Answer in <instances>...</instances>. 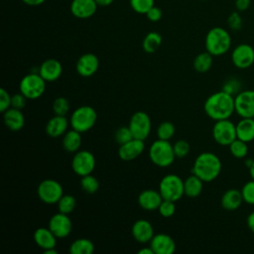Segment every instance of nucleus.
<instances>
[{
  "instance_id": "nucleus-46",
  "label": "nucleus",
  "mask_w": 254,
  "mask_h": 254,
  "mask_svg": "<svg viewBox=\"0 0 254 254\" xmlns=\"http://www.w3.org/2000/svg\"><path fill=\"white\" fill-rule=\"evenodd\" d=\"M251 0H235V8L239 12H243L249 8Z\"/></svg>"
},
{
  "instance_id": "nucleus-34",
  "label": "nucleus",
  "mask_w": 254,
  "mask_h": 254,
  "mask_svg": "<svg viewBox=\"0 0 254 254\" xmlns=\"http://www.w3.org/2000/svg\"><path fill=\"white\" fill-rule=\"evenodd\" d=\"M228 147H229V151H230L231 155L237 159L245 158L248 153L247 142L242 141L238 138H236Z\"/></svg>"
},
{
  "instance_id": "nucleus-43",
  "label": "nucleus",
  "mask_w": 254,
  "mask_h": 254,
  "mask_svg": "<svg viewBox=\"0 0 254 254\" xmlns=\"http://www.w3.org/2000/svg\"><path fill=\"white\" fill-rule=\"evenodd\" d=\"M10 107H11V95L4 87H1L0 88V111L3 113Z\"/></svg>"
},
{
  "instance_id": "nucleus-3",
  "label": "nucleus",
  "mask_w": 254,
  "mask_h": 254,
  "mask_svg": "<svg viewBox=\"0 0 254 254\" xmlns=\"http://www.w3.org/2000/svg\"><path fill=\"white\" fill-rule=\"evenodd\" d=\"M205 50L213 57L222 56L231 47V37L227 30L221 27L211 28L205 36Z\"/></svg>"
},
{
  "instance_id": "nucleus-38",
  "label": "nucleus",
  "mask_w": 254,
  "mask_h": 254,
  "mask_svg": "<svg viewBox=\"0 0 254 254\" xmlns=\"http://www.w3.org/2000/svg\"><path fill=\"white\" fill-rule=\"evenodd\" d=\"M158 211H159L160 215L165 218L172 217L176 212V201L169 200V199H163L158 208Z\"/></svg>"
},
{
  "instance_id": "nucleus-45",
  "label": "nucleus",
  "mask_w": 254,
  "mask_h": 254,
  "mask_svg": "<svg viewBox=\"0 0 254 254\" xmlns=\"http://www.w3.org/2000/svg\"><path fill=\"white\" fill-rule=\"evenodd\" d=\"M145 15H146V17H147V19L149 21H151V22H158V21L161 20L163 13H162V10L159 7H156L154 5L152 8H150L147 11V13Z\"/></svg>"
},
{
  "instance_id": "nucleus-16",
  "label": "nucleus",
  "mask_w": 254,
  "mask_h": 254,
  "mask_svg": "<svg viewBox=\"0 0 254 254\" xmlns=\"http://www.w3.org/2000/svg\"><path fill=\"white\" fill-rule=\"evenodd\" d=\"M145 143L143 140L133 138L130 141L119 145L118 156L122 161L130 162L137 159L144 151Z\"/></svg>"
},
{
  "instance_id": "nucleus-50",
  "label": "nucleus",
  "mask_w": 254,
  "mask_h": 254,
  "mask_svg": "<svg viewBox=\"0 0 254 254\" xmlns=\"http://www.w3.org/2000/svg\"><path fill=\"white\" fill-rule=\"evenodd\" d=\"M97 5L98 6H101V7H107L109 5H111L113 3L114 0H95Z\"/></svg>"
},
{
  "instance_id": "nucleus-53",
  "label": "nucleus",
  "mask_w": 254,
  "mask_h": 254,
  "mask_svg": "<svg viewBox=\"0 0 254 254\" xmlns=\"http://www.w3.org/2000/svg\"><path fill=\"white\" fill-rule=\"evenodd\" d=\"M252 118H253V120H254V116H253V117H252Z\"/></svg>"
},
{
  "instance_id": "nucleus-14",
  "label": "nucleus",
  "mask_w": 254,
  "mask_h": 254,
  "mask_svg": "<svg viewBox=\"0 0 254 254\" xmlns=\"http://www.w3.org/2000/svg\"><path fill=\"white\" fill-rule=\"evenodd\" d=\"M48 227L53 231L57 238H65L71 232L72 222L68 214L59 211L50 218Z\"/></svg>"
},
{
  "instance_id": "nucleus-36",
  "label": "nucleus",
  "mask_w": 254,
  "mask_h": 254,
  "mask_svg": "<svg viewBox=\"0 0 254 254\" xmlns=\"http://www.w3.org/2000/svg\"><path fill=\"white\" fill-rule=\"evenodd\" d=\"M52 108H53V112L56 115H63L65 116L70 108L69 102L68 100L64 97V96H59L57 97L52 104Z\"/></svg>"
},
{
  "instance_id": "nucleus-29",
  "label": "nucleus",
  "mask_w": 254,
  "mask_h": 254,
  "mask_svg": "<svg viewBox=\"0 0 254 254\" xmlns=\"http://www.w3.org/2000/svg\"><path fill=\"white\" fill-rule=\"evenodd\" d=\"M212 63H213V56L209 54L207 51H205L198 54L194 58L192 64L195 71L199 73H204L211 68Z\"/></svg>"
},
{
  "instance_id": "nucleus-13",
  "label": "nucleus",
  "mask_w": 254,
  "mask_h": 254,
  "mask_svg": "<svg viewBox=\"0 0 254 254\" xmlns=\"http://www.w3.org/2000/svg\"><path fill=\"white\" fill-rule=\"evenodd\" d=\"M232 64L237 68H247L254 63V49L248 44L237 45L231 53Z\"/></svg>"
},
{
  "instance_id": "nucleus-17",
  "label": "nucleus",
  "mask_w": 254,
  "mask_h": 254,
  "mask_svg": "<svg viewBox=\"0 0 254 254\" xmlns=\"http://www.w3.org/2000/svg\"><path fill=\"white\" fill-rule=\"evenodd\" d=\"M131 233L133 238L139 242V243H149L153 236L155 235L154 233V227L152 223L147 220V219H138L136 220L131 228Z\"/></svg>"
},
{
  "instance_id": "nucleus-9",
  "label": "nucleus",
  "mask_w": 254,
  "mask_h": 254,
  "mask_svg": "<svg viewBox=\"0 0 254 254\" xmlns=\"http://www.w3.org/2000/svg\"><path fill=\"white\" fill-rule=\"evenodd\" d=\"M212 137L221 146H229L236 138V124L229 119L215 121L212 127Z\"/></svg>"
},
{
  "instance_id": "nucleus-21",
  "label": "nucleus",
  "mask_w": 254,
  "mask_h": 254,
  "mask_svg": "<svg viewBox=\"0 0 254 254\" xmlns=\"http://www.w3.org/2000/svg\"><path fill=\"white\" fill-rule=\"evenodd\" d=\"M97 7L95 0H72L70 12L75 18L87 19L95 14Z\"/></svg>"
},
{
  "instance_id": "nucleus-23",
  "label": "nucleus",
  "mask_w": 254,
  "mask_h": 254,
  "mask_svg": "<svg viewBox=\"0 0 254 254\" xmlns=\"http://www.w3.org/2000/svg\"><path fill=\"white\" fill-rule=\"evenodd\" d=\"M3 121L9 130L19 131L25 125V116L21 109L10 107L3 112Z\"/></svg>"
},
{
  "instance_id": "nucleus-1",
  "label": "nucleus",
  "mask_w": 254,
  "mask_h": 254,
  "mask_svg": "<svg viewBox=\"0 0 254 254\" xmlns=\"http://www.w3.org/2000/svg\"><path fill=\"white\" fill-rule=\"evenodd\" d=\"M205 114L212 120L229 119L235 112L234 96L224 90L210 94L203 104Z\"/></svg>"
},
{
  "instance_id": "nucleus-12",
  "label": "nucleus",
  "mask_w": 254,
  "mask_h": 254,
  "mask_svg": "<svg viewBox=\"0 0 254 254\" xmlns=\"http://www.w3.org/2000/svg\"><path fill=\"white\" fill-rule=\"evenodd\" d=\"M235 112L241 118H252L254 116V90L247 89L238 92L234 96Z\"/></svg>"
},
{
  "instance_id": "nucleus-2",
  "label": "nucleus",
  "mask_w": 254,
  "mask_h": 254,
  "mask_svg": "<svg viewBox=\"0 0 254 254\" xmlns=\"http://www.w3.org/2000/svg\"><path fill=\"white\" fill-rule=\"evenodd\" d=\"M221 169L222 164L217 155L211 152H202L194 159L191 173L204 183H209L219 176Z\"/></svg>"
},
{
  "instance_id": "nucleus-44",
  "label": "nucleus",
  "mask_w": 254,
  "mask_h": 254,
  "mask_svg": "<svg viewBox=\"0 0 254 254\" xmlns=\"http://www.w3.org/2000/svg\"><path fill=\"white\" fill-rule=\"evenodd\" d=\"M27 97L21 93H15L13 95H11V107L17 108V109H23L26 106V102H27Z\"/></svg>"
},
{
  "instance_id": "nucleus-47",
  "label": "nucleus",
  "mask_w": 254,
  "mask_h": 254,
  "mask_svg": "<svg viewBox=\"0 0 254 254\" xmlns=\"http://www.w3.org/2000/svg\"><path fill=\"white\" fill-rule=\"evenodd\" d=\"M246 223H247L249 230L252 233H254V211L249 213V215L247 216V219H246Z\"/></svg>"
},
{
  "instance_id": "nucleus-27",
  "label": "nucleus",
  "mask_w": 254,
  "mask_h": 254,
  "mask_svg": "<svg viewBox=\"0 0 254 254\" xmlns=\"http://www.w3.org/2000/svg\"><path fill=\"white\" fill-rule=\"evenodd\" d=\"M237 138L247 143L254 140V120L253 118H241L236 124Z\"/></svg>"
},
{
  "instance_id": "nucleus-37",
  "label": "nucleus",
  "mask_w": 254,
  "mask_h": 254,
  "mask_svg": "<svg viewBox=\"0 0 254 254\" xmlns=\"http://www.w3.org/2000/svg\"><path fill=\"white\" fill-rule=\"evenodd\" d=\"M133 138L134 137L132 135V132L129 126H121L114 133V139L118 145H122Z\"/></svg>"
},
{
  "instance_id": "nucleus-48",
  "label": "nucleus",
  "mask_w": 254,
  "mask_h": 254,
  "mask_svg": "<svg viewBox=\"0 0 254 254\" xmlns=\"http://www.w3.org/2000/svg\"><path fill=\"white\" fill-rule=\"evenodd\" d=\"M26 5L28 6H40L42 5L46 0H22Z\"/></svg>"
},
{
  "instance_id": "nucleus-20",
  "label": "nucleus",
  "mask_w": 254,
  "mask_h": 254,
  "mask_svg": "<svg viewBox=\"0 0 254 254\" xmlns=\"http://www.w3.org/2000/svg\"><path fill=\"white\" fill-rule=\"evenodd\" d=\"M163 197L159 190L148 189L142 190L138 195L139 206L147 211H153L159 208Z\"/></svg>"
},
{
  "instance_id": "nucleus-28",
  "label": "nucleus",
  "mask_w": 254,
  "mask_h": 254,
  "mask_svg": "<svg viewBox=\"0 0 254 254\" xmlns=\"http://www.w3.org/2000/svg\"><path fill=\"white\" fill-rule=\"evenodd\" d=\"M203 181L199 179L197 176L191 174L184 181V190L185 195L189 197H196L198 196L203 189Z\"/></svg>"
},
{
  "instance_id": "nucleus-22",
  "label": "nucleus",
  "mask_w": 254,
  "mask_h": 254,
  "mask_svg": "<svg viewBox=\"0 0 254 254\" xmlns=\"http://www.w3.org/2000/svg\"><path fill=\"white\" fill-rule=\"evenodd\" d=\"M69 124V120L63 115H54L46 124L45 130L48 136L52 138H59L64 136V134L67 131Z\"/></svg>"
},
{
  "instance_id": "nucleus-31",
  "label": "nucleus",
  "mask_w": 254,
  "mask_h": 254,
  "mask_svg": "<svg viewBox=\"0 0 254 254\" xmlns=\"http://www.w3.org/2000/svg\"><path fill=\"white\" fill-rule=\"evenodd\" d=\"M162 45V36L157 32H149L143 39L142 48L148 54H153L160 49Z\"/></svg>"
},
{
  "instance_id": "nucleus-25",
  "label": "nucleus",
  "mask_w": 254,
  "mask_h": 254,
  "mask_svg": "<svg viewBox=\"0 0 254 254\" xmlns=\"http://www.w3.org/2000/svg\"><path fill=\"white\" fill-rule=\"evenodd\" d=\"M243 196H242V192L241 190H237V189H229L226 191H224V193L221 196L220 199V203L222 208L226 209V210H235L237 208H239L243 202Z\"/></svg>"
},
{
  "instance_id": "nucleus-39",
  "label": "nucleus",
  "mask_w": 254,
  "mask_h": 254,
  "mask_svg": "<svg viewBox=\"0 0 254 254\" xmlns=\"http://www.w3.org/2000/svg\"><path fill=\"white\" fill-rule=\"evenodd\" d=\"M155 0H130L131 8L138 14H146L154 6Z\"/></svg>"
},
{
  "instance_id": "nucleus-10",
  "label": "nucleus",
  "mask_w": 254,
  "mask_h": 254,
  "mask_svg": "<svg viewBox=\"0 0 254 254\" xmlns=\"http://www.w3.org/2000/svg\"><path fill=\"white\" fill-rule=\"evenodd\" d=\"M96 161L94 155L87 150H78L73 153V157L71 159V169L79 177H83L92 172L95 169Z\"/></svg>"
},
{
  "instance_id": "nucleus-41",
  "label": "nucleus",
  "mask_w": 254,
  "mask_h": 254,
  "mask_svg": "<svg viewBox=\"0 0 254 254\" xmlns=\"http://www.w3.org/2000/svg\"><path fill=\"white\" fill-rule=\"evenodd\" d=\"M243 200L246 203L254 204V180L248 181L241 189Z\"/></svg>"
},
{
  "instance_id": "nucleus-4",
  "label": "nucleus",
  "mask_w": 254,
  "mask_h": 254,
  "mask_svg": "<svg viewBox=\"0 0 254 254\" xmlns=\"http://www.w3.org/2000/svg\"><path fill=\"white\" fill-rule=\"evenodd\" d=\"M148 154L151 162L160 168H167L171 166L176 158L173 144L168 140H155L151 144Z\"/></svg>"
},
{
  "instance_id": "nucleus-40",
  "label": "nucleus",
  "mask_w": 254,
  "mask_h": 254,
  "mask_svg": "<svg viewBox=\"0 0 254 254\" xmlns=\"http://www.w3.org/2000/svg\"><path fill=\"white\" fill-rule=\"evenodd\" d=\"M173 149H174L176 158L182 159V158H185L190 153V146L187 140L180 139V140H177L175 144H173Z\"/></svg>"
},
{
  "instance_id": "nucleus-24",
  "label": "nucleus",
  "mask_w": 254,
  "mask_h": 254,
  "mask_svg": "<svg viewBox=\"0 0 254 254\" xmlns=\"http://www.w3.org/2000/svg\"><path fill=\"white\" fill-rule=\"evenodd\" d=\"M35 243L44 251L50 248H56L57 236L49 227H39L35 230L34 234Z\"/></svg>"
},
{
  "instance_id": "nucleus-52",
  "label": "nucleus",
  "mask_w": 254,
  "mask_h": 254,
  "mask_svg": "<svg viewBox=\"0 0 254 254\" xmlns=\"http://www.w3.org/2000/svg\"><path fill=\"white\" fill-rule=\"evenodd\" d=\"M45 254H58V251L56 248H50V249H47L44 251Z\"/></svg>"
},
{
  "instance_id": "nucleus-5",
  "label": "nucleus",
  "mask_w": 254,
  "mask_h": 254,
  "mask_svg": "<svg viewBox=\"0 0 254 254\" xmlns=\"http://www.w3.org/2000/svg\"><path fill=\"white\" fill-rule=\"evenodd\" d=\"M97 121V112L92 106L81 105L75 108L69 118L72 129L84 133L89 131Z\"/></svg>"
},
{
  "instance_id": "nucleus-49",
  "label": "nucleus",
  "mask_w": 254,
  "mask_h": 254,
  "mask_svg": "<svg viewBox=\"0 0 254 254\" xmlns=\"http://www.w3.org/2000/svg\"><path fill=\"white\" fill-rule=\"evenodd\" d=\"M138 254H154V251L153 249L149 246H146V247H143L141 248L139 251H138Z\"/></svg>"
},
{
  "instance_id": "nucleus-8",
  "label": "nucleus",
  "mask_w": 254,
  "mask_h": 254,
  "mask_svg": "<svg viewBox=\"0 0 254 254\" xmlns=\"http://www.w3.org/2000/svg\"><path fill=\"white\" fill-rule=\"evenodd\" d=\"M37 194L40 200L44 203L55 204L64 195V189L58 181L54 179H46L39 184Z\"/></svg>"
},
{
  "instance_id": "nucleus-51",
  "label": "nucleus",
  "mask_w": 254,
  "mask_h": 254,
  "mask_svg": "<svg viewBox=\"0 0 254 254\" xmlns=\"http://www.w3.org/2000/svg\"><path fill=\"white\" fill-rule=\"evenodd\" d=\"M248 169H249V173H250V176H251L252 180H254V161L251 162V164L248 167Z\"/></svg>"
},
{
  "instance_id": "nucleus-6",
  "label": "nucleus",
  "mask_w": 254,
  "mask_h": 254,
  "mask_svg": "<svg viewBox=\"0 0 254 254\" xmlns=\"http://www.w3.org/2000/svg\"><path fill=\"white\" fill-rule=\"evenodd\" d=\"M47 81L40 75L39 72H30L24 75L19 83V90L28 99L40 98L46 90Z\"/></svg>"
},
{
  "instance_id": "nucleus-33",
  "label": "nucleus",
  "mask_w": 254,
  "mask_h": 254,
  "mask_svg": "<svg viewBox=\"0 0 254 254\" xmlns=\"http://www.w3.org/2000/svg\"><path fill=\"white\" fill-rule=\"evenodd\" d=\"M57 204L60 212L69 214L74 210L76 206V199L71 194H64L57 202Z\"/></svg>"
},
{
  "instance_id": "nucleus-32",
  "label": "nucleus",
  "mask_w": 254,
  "mask_h": 254,
  "mask_svg": "<svg viewBox=\"0 0 254 254\" xmlns=\"http://www.w3.org/2000/svg\"><path fill=\"white\" fill-rule=\"evenodd\" d=\"M80 178V187L84 192L88 194H93L98 190L99 182L94 176L89 174Z\"/></svg>"
},
{
  "instance_id": "nucleus-11",
  "label": "nucleus",
  "mask_w": 254,
  "mask_h": 254,
  "mask_svg": "<svg viewBox=\"0 0 254 254\" xmlns=\"http://www.w3.org/2000/svg\"><path fill=\"white\" fill-rule=\"evenodd\" d=\"M128 126L134 138L145 141L150 135L152 121L150 116L146 112L136 111L131 116Z\"/></svg>"
},
{
  "instance_id": "nucleus-30",
  "label": "nucleus",
  "mask_w": 254,
  "mask_h": 254,
  "mask_svg": "<svg viewBox=\"0 0 254 254\" xmlns=\"http://www.w3.org/2000/svg\"><path fill=\"white\" fill-rule=\"evenodd\" d=\"M94 251V244L88 238H77L69 245L71 254H91Z\"/></svg>"
},
{
  "instance_id": "nucleus-26",
  "label": "nucleus",
  "mask_w": 254,
  "mask_h": 254,
  "mask_svg": "<svg viewBox=\"0 0 254 254\" xmlns=\"http://www.w3.org/2000/svg\"><path fill=\"white\" fill-rule=\"evenodd\" d=\"M81 142H82L81 133L72 128L70 130H67L64 134L63 139H62L63 148L67 153L77 152L81 146Z\"/></svg>"
},
{
  "instance_id": "nucleus-18",
  "label": "nucleus",
  "mask_w": 254,
  "mask_h": 254,
  "mask_svg": "<svg viewBox=\"0 0 254 254\" xmlns=\"http://www.w3.org/2000/svg\"><path fill=\"white\" fill-rule=\"evenodd\" d=\"M154 254H172L176 251L175 240L166 233H158L153 236L149 242Z\"/></svg>"
},
{
  "instance_id": "nucleus-35",
  "label": "nucleus",
  "mask_w": 254,
  "mask_h": 254,
  "mask_svg": "<svg viewBox=\"0 0 254 254\" xmlns=\"http://www.w3.org/2000/svg\"><path fill=\"white\" fill-rule=\"evenodd\" d=\"M176 132L175 125L170 121H163L157 127V137L161 140H168L173 138Z\"/></svg>"
},
{
  "instance_id": "nucleus-15",
  "label": "nucleus",
  "mask_w": 254,
  "mask_h": 254,
  "mask_svg": "<svg viewBox=\"0 0 254 254\" xmlns=\"http://www.w3.org/2000/svg\"><path fill=\"white\" fill-rule=\"evenodd\" d=\"M99 67V60L96 55L92 53H86L81 55L75 64L76 72L83 77L92 76Z\"/></svg>"
},
{
  "instance_id": "nucleus-19",
  "label": "nucleus",
  "mask_w": 254,
  "mask_h": 254,
  "mask_svg": "<svg viewBox=\"0 0 254 254\" xmlns=\"http://www.w3.org/2000/svg\"><path fill=\"white\" fill-rule=\"evenodd\" d=\"M38 72L47 82H54L61 77L63 65L56 59H48L41 64Z\"/></svg>"
},
{
  "instance_id": "nucleus-42",
  "label": "nucleus",
  "mask_w": 254,
  "mask_h": 254,
  "mask_svg": "<svg viewBox=\"0 0 254 254\" xmlns=\"http://www.w3.org/2000/svg\"><path fill=\"white\" fill-rule=\"evenodd\" d=\"M227 25L232 31H239L242 28L243 21L239 11L231 12L227 18Z\"/></svg>"
},
{
  "instance_id": "nucleus-7",
  "label": "nucleus",
  "mask_w": 254,
  "mask_h": 254,
  "mask_svg": "<svg viewBox=\"0 0 254 254\" xmlns=\"http://www.w3.org/2000/svg\"><path fill=\"white\" fill-rule=\"evenodd\" d=\"M159 191L163 199L178 201L185 195L184 181L176 174H168L162 178L159 184Z\"/></svg>"
}]
</instances>
